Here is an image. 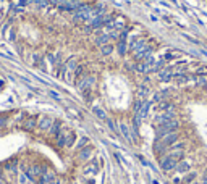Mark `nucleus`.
<instances>
[{
  "label": "nucleus",
  "instance_id": "obj_10",
  "mask_svg": "<svg viewBox=\"0 0 207 184\" xmlns=\"http://www.w3.org/2000/svg\"><path fill=\"white\" fill-rule=\"evenodd\" d=\"M191 160H181V162H178V165H176V171L178 173H189L191 171Z\"/></svg>",
  "mask_w": 207,
  "mask_h": 184
},
{
  "label": "nucleus",
  "instance_id": "obj_20",
  "mask_svg": "<svg viewBox=\"0 0 207 184\" xmlns=\"http://www.w3.org/2000/svg\"><path fill=\"white\" fill-rule=\"evenodd\" d=\"M65 65H66V70L74 71L78 68V58H76V57H70V58L65 61Z\"/></svg>",
  "mask_w": 207,
  "mask_h": 184
},
{
  "label": "nucleus",
  "instance_id": "obj_11",
  "mask_svg": "<svg viewBox=\"0 0 207 184\" xmlns=\"http://www.w3.org/2000/svg\"><path fill=\"white\" fill-rule=\"evenodd\" d=\"M155 110L157 112H171V110H175V105H173V102H170L168 99L164 100V102H160L157 107H155Z\"/></svg>",
  "mask_w": 207,
  "mask_h": 184
},
{
  "label": "nucleus",
  "instance_id": "obj_13",
  "mask_svg": "<svg viewBox=\"0 0 207 184\" xmlns=\"http://www.w3.org/2000/svg\"><path fill=\"white\" fill-rule=\"evenodd\" d=\"M170 95V90L168 89H164V90H159V92H155L154 94V97H152V102H164L167 97Z\"/></svg>",
  "mask_w": 207,
  "mask_h": 184
},
{
  "label": "nucleus",
  "instance_id": "obj_32",
  "mask_svg": "<svg viewBox=\"0 0 207 184\" xmlns=\"http://www.w3.org/2000/svg\"><path fill=\"white\" fill-rule=\"evenodd\" d=\"M105 123H107V126H108V129H110V131H113V133H120V129L117 128V124H115V121L112 118H107Z\"/></svg>",
  "mask_w": 207,
  "mask_h": 184
},
{
  "label": "nucleus",
  "instance_id": "obj_18",
  "mask_svg": "<svg viewBox=\"0 0 207 184\" xmlns=\"http://www.w3.org/2000/svg\"><path fill=\"white\" fill-rule=\"evenodd\" d=\"M97 171H99L97 162H96V160H92V162H91V165L84 170V175H91V176H94V175H97Z\"/></svg>",
  "mask_w": 207,
  "mask_h": 184
},
{
  "label": "nucleus",
  "instance_id": "obj_15",
  "mask_svg": "<svg viewBox=\"0 0 207 184\" xmlns=\"http://www.w3.org/2000/svg\"><path fill=\"white\" fill-rule=\"evenodd\" d=\"M151 105H152V100H144L142 102V108H141V112H139V116L141 120H144L146 116H147V113H149V108H151Z\"/></svg>",
  "mask_w": 207,
  "mask_h": 184
},
{
  "label": "nucleus",
  "instance_id": "obj_28",
  "mask_svg": "<svg viewBox=\"0 0 207 184\" xmlns=\"http://www.w3.org/2000/svg\"><path fill=\"white\" fill-rule=\"evenodd\" d=\"M113 50H115V47H113L110 42H108V44H105V45H102V47H100V53L107 57V55H110Z\"/></svg>",
  "mask_w": 207,
  "mask_h": 184
},
{
  "label": "nucleus",
  "instance_id": "obj_7",
  "mask_svg": "<svg viewBox=\"0 0 207 184\" xmlns=\"http://www.w3.org/2000/svg\"><path fill=\"white\" fill-rule=\"evenodd\" d=\"M118 129H120V133H122V136H123L130 144H134V141H133V134H131V126H128L126 123L122 121V123H118Z\"/></svg>",
  "mask_w": 207,
  "mask_h": 184
},
{
  "label": "nucleus",
  "instance_id": "obj_48",
  "mask_svg": "<svg viewBox=\"0 0 207 184\" xmlns=\"http://www.w3.org/2000/svg\"><path fill=\"white\" fill-rule=\"evenodd\" d=\"M191 184H201V182H199V181H193Z\"/></svg>",
  "mask_w": 207,
  "mask_h": 184
},
{
  "label": "nucleus",
  "instance_id": "obj_24",
  "mask_svg": "<svg viewBox=\"0 0 207 184\" xmlns=\"http://www.w3.org/2000/svg\"><path fill=\"white\" fill-rule=\"evenodd\" d=\"M74 141H76V134L73 131H68L66 133V142H65V147H73L74 145Z\"/></svg>",
  "mask_w": 207,
  "mask_h": 184
},
{
  "label": "nucleus",
  "instance_id": "obj_39",
  "mask_svg": "<svg viewBox=\"0 0 207 184\" xmlns=\"http://www.w3.org/2000/svg\"><path fill=\"white\" fill-rule=\"evenodd\" d=\"M173 58H175L173 53H165L164 55V61H170V60H173Z\"/></svg>",
  "mask_w": 207,
  "mask_h": 184
},
{
  "label": "nucleus",
  "instance_id": "obj_12",
  "mask_svg": "<svg viewBox=\"0 0 207 184\" xmlns=\"http://www.w3.org/2000/svg\"><path fill=\"white\" fill-rule=\"evenodd\" d=\"M52 123H54V120H52V118L42 116L41 120H39V123H37V128L41 129V131H49L50 126H52Z\"/></svg>",
  "mask_w": 207,
  "mask_h": 184
},
{
  "label": "nucleus",
  "instance_id": "obj_26",
  "mask_svg": "<svg viewBox=\"0 0 207 184\" xmlns=\"http://www.w3.org/2000/svg\"><path fill=\"white\" fill-rule=\"evenodd\" d=\"M89 141H91V139H89L88 136H83L81 139L78 141V144H76V150L79 152V150H81V149H84L86 145H89Z\"/></svg>",
  "mask_w": 207,
  "mask_h": 184
},
{
  "label": "nucleus",
  "instance_id": "obj_35",
  "mask_svg": "<svg viewBox=\"0 0 207 184\" xmlns=\"http://www.w3.org/2000/svg\"><path fill=\"white\" fill-rule=\"evenodd\" d=\"M194 74H198V76H207V65H202V66H199L196 68V71H194Z\"/></svg>",
  "mask_w": 207,
  "mask_h": 184
},
{
  "label": "nucleus",
  "instance_id": "obj_33",
  "mask_svg": "<svg viewBox=\"0 0 207 184\" xmlns=\"http://www.w3.org/2000/svg\"><path fill=\"white\" fill-rule=\"evenodd\" d=\"M147 94H149V89L146 87V86H141V87H139V90H137V97H139V99H142V100H144Z\"/></svg>",
  "mask_w": 207,
  "mask_h": 184
},
{
  "label": "nucleus",
  "instance_id": "obj_38",
  "mask_svg": "<svg viewBox=\"0 0 207 184\" xmlns=\"http://www.w3.org/2000/svg\"><path fill=\"white\" fill-rule=\"evenodd\" d=\"M47 58H49V61L52 63V65L58 63V61H57V55H54V53H47Z\"/></svg>",
  "mask_w": 207,
  "mask_h": 184
},
{
  "label": "nucleus",
  "instance_id": "obj_1",
  "mask_svg": "<svg viewBox=\"0 0 207 184\" xmlns=\"http://www.w3.org/2000/svg\"><path fill=\"white\" fill-rule=\"evenodd\" d=\"M178 128H180V121L175 118V120H170V121H167L164 124H160L155 128V141L162 139L164 136L170 134V133H175V131H178Z\"/></svg>",
  "mask_w": 207,
  "mask_h": 184
},
{
  "label": "nucleus",
  "instance_id": "obj_44",
  "mask_svg": "<svg viewBox=\"0 0 207 184\" xmlns=\"http://www.w3.org/2000/svg\"><path fill=\"white\" fill-rule=\"evenodd\" d=\"M170 2H171V3H173V5H176V7H180V3H178V2H176V0H170Z\"/></svg>",
  "mask_w": 207,
  "mask_h": 184
},
{
  "label": "nucleus",
  "instance_id": "obj_41",
  "mask_svg": "<svg viewBox=\"0 0 207 184\" xmlns=\"http://www.w3.org/2000/svg\"><path fill=\"white\" fill-rule=\"evenodd\" d=\"M10 41H15V39H16V31L15 29H11V32H10Z\"/></svg>",
  "mask_w": 207,
  "mask_h": 184
},
{
  "label": "nucleus",
  "instance_id": "obj_46",
  "mask_svg": "<svg viewBox=\"0 0 207 184\" xmlns=\"http://www.w3.org/2000/svg\"><path fill=\"white\" fill-rule=\"evenodd\" d=\"M152 184H160V182H159L157 179H152Z\"/></svg>",
  "mask_w": 207,
  "mask_h": 184
},
{
  "label": "nucleus",
  "instance_id": "obj_9",
  "mask_svg": "<svg viewBox=\"0 0 207 184\" xmlns=\"http://www.w3.org/2000/svg\"><path fill=\"white\" fill-rule=\"evenodd\" d=\"M21 128L23 129H26V131H32L34 128H37V116H28L24 121H23V124H21Z\"/></svg>",
  "mask_w": 207,
  "mask_h": 184
},
{
  "label": "nucleus",
  "instance_id": "obj_23",
  "mask_svg": "<svg viewBox=\"0 0 207 184\" xmlns=\"http://www.w3.org/2000/svg\"><path fill=\"white\" fill-rule=\"evenodd\" d=\"M167 155H168V157H171L173 160H176V162H181V160H185V152H183V150H173V152H168Z\"/></svg>",
  "mask_w": 207,
  "mask_h": 184
},
{
  "label": "nucleus",
  "instance_id": "obj_31",
  "mask_svg": "<svg viewBox=\"0 0 207 184\" xmlns=\"http://www.w3.org/2000/svg\"><path fill=\"white\" fill-rule=\"evenodd\" d=\"M194 84H196L198 87H207V76H198Z\"/></svg>",
  "mask_w": 207,
  "mask_h": 184
},
{
  "label": "nucleus",
  "instance_id": "obj_19",
  "mask_svg": "<svg viewBox=\"0 0 207 184\" xmlns=\"http://www.w3.org/2000/svg\"><path fill=\"white\" fill-rule=\"evenodd\" d=\"M18 166H20L18 160H11V162H8L7 165H5V170H8L10 173L16 175V173H18Z\"/></svg>",
  "mask_w": 207,
  "mask_h": 184
},
{
  "label": "nucleus",
  "instance_id": "obj_47",
  "mask_svg": "<svg viewBox=\"0 0 207 184\" xmlns=\"http://www.w3.org/2000/svg\"><path fill=\"white\" fill-rule=\"evenodd\" d=\"M84 184H94V181L91 179V181H88V182H84Z\"/></svg>",
  "mask_w": 207,
  "mask_h": 184
},
{
  "label": "nucleus",
  "instance_id": "obj_45",
  "mask_svg": "<svg viewBox=\"0 0 207 184\" xmlns=\"http://www.w3.org/2000/svg\"><path fill=\"white\" fill-rule=\"evenodd\" d=\"M201 184H207V176L204 178V179H202V181H201Z\"/></svg>",
  "mask_w": 207,
  "mask_h": 184
},
{
  "label": "nucleus",
  "instance_id": "obj_42",
  "mask_svg": "<svg viewBox=\"0 0 207 184\" xmlns=\"http://www.w3.org/2000/svg\"><path fill=\"white\" fill-rule=\"evenodd\" d=\"M160 5H164V7H167V8H168V7H170V5H168V3H167V2H164V0H160Z\"/></svg>",
  "mask_w": 207,
  "mask_h": 184
},
{
  "label": "nucleus",
  "instance_id": "obj_17",
  "mask_svg": "<svg viewBox=\"0 0 207 184\" xmlns=\"http://www.w3.org/2000/svg\"><path fill=\"white\" fill-rule=\"evenodd\" d=\"M62 129H63V128H62V123H60V121H54V123H52V126H50V129H49V133H50V136L57 137Z\"/></svg>",
  "mask_w": 207,
  "mask_h": 184
},
{
  "label": "nucleus",
  "instance_id": "obj_6",
  "mask_svg": "<svg viewBox=\"0 0 207 184\" xmlns=\"http://www.w3.org/2000/svg\"><path fill=\"white\" fill-rule=\"evenodd\" d=\"M178 139H180V134H178V131H175V133H170V134L164 136L162 139H159V141L162 142L167 149H168V147H171V145H173L175 142H178Z\"/></svg>",
  "mask_w": 207,
  "mask_h": 184
},
{
  "label": "nucleus",
  "instance_id": "obj_27",
  "mask_svg": "<svg viewBox=\"0 0 207 184\" xmlns=\"http://www.w3.org/2000/svg\"><path fill=\"white\" fill-rule=\"evenodd\" d=\"M165 68V61L164 60H160V61H157L155 63V65L151 68V70H149V73H160Z\"/></svg>",
  "mask_w": 207,
  "mask_h": 184
},
{
  "label": "nucleus",
  "instance_id": "obj_30",
  "mask_svg": "<svg viewBox=\"0 0 207 184\" xmlns=\"http://www.w3.org/2000/svg\"><path fill=\"white\" fill-rule=\"evenodd\" d=\"M146 45H147V41H146L144 37H141L139 41H137V44H136V47H134V50H133V53H137V52L142 50V49L146 47Z\"/></svg>",
  "mask_w": 207,
  "mask_h": 184
},
{
  "label": "nucleus",
  "instance_id": "obj_40",
  "mask_svg": "<svg viewBox=\"0 0 207 184\" xmlns=\"http://www.w3.org/2000/svg\"><path fill=\"white\" fill-rule=\"evenodd\" d=\"M137 158H139V162H141L142 165H144V166H149V165H151V163H149L144 157H142V155H137Z\"/></svg>",
  "mask_w": 207,
  "mask_h": 184
},
{
  "label": "nucleus",
  "instance_id": "obj_36",
  "mask_svg": "<svg viewBox=\"0 0 207 184\" xmlns=\"http://www.w3.org/2000/svg\"><path fill=\"white\" fill-rule=\"evenodd\" d=\"M142 102H144V100H141V99L136 100V103H134V115H139L141 108H142Z\"/></svg>",
  "mask_w": 207,
  "mask_h": 184
},
{
  "label": "nucleus",
  "instance_id": "obj_22",
  "mask_svg": "<svg viewBox=\"0 0 207 184\" xmlns=\"http://www.w3.org/2000/svg\"><path fill=\"white\" fill-rule=\"evenodd\" d=\"M196 178H198V173H196V171H189V173L181 179V184H191L193 181H196Z\"/></svg>",
  "mask_w": 207,
  "mask_h": 184
},
{
  "label": "nucleus",
  "instance_id": "obj_21",
  "mask_svg": "<svg viewBox=\"0 0 207 184\" xmlns=\"http://www.w3.org/2000/svg\"><path fill=\"white\" fill-rule=\"evenodd\" d=\"M73 73H74V84H78V83L84 78V74H83V73H84V66H83V65H79V66H78Z\"/></svg>",
  "mask_w": 207,
  "mask_h": 184
},
{
  "label": "nucleus",
  "instance_id": "obj_34",
  "mask_svg": "<svg viewBox=\"0 0 207 184\" xmlns=\"http://www.w3.org/2000/svg\"><path fill=\"white\" fill-rule=\"evenodd\" d=\"M185 149V144L183 142H175L171 147H168V152H173V150H183Z\"/></svg>",
  "mask_w": 207,
  "mask_h": 184
},
{
  "label": "nucleus",
  "instance_id": "obj_5",
  "mask_svg": "<svg viewBox=\"0 0 207 184\" xmlns=\"http://www.w3.org/2000/svg\"><path fill=\"white\" fill-rule=\"evenodd\" d=\"M152 50H154V47H152V45H146V47L142 49V50H139L137 53H134V60H136L137 63H139V61H144V60H147L149 57L152 55Z\"/></svg>",
  "mask_w": 207,
  "mask_h": 184
},
{
  "label": "nucleus",
  "instance_id": "obj_8",
  "mask_svg": "<svg viewBox=\"0 0 207 184\" xmlns=\"http://www.w3.org/2000/svg\"><path fill=\"white\" fill-rule=\"evenodd\" d=\"M92 152H94V147L92 145H86L84 149L78 152V160L79 162H86V160H89L92 157Z\"/></svg>",
  "mask_w": 207,
  "mask_h": 184
},
{
  "label": "nucleus",
  "instance_id": "obj_29",
  "mask_svg": "<svg viewBox=\"0 0 207 184\" xmlns=\"http://www.w3.org/2000/svg\"><path fill=\"white\" fill-rule=\"evenodd\" d=\"M136 70L139 71V73H149L151 66H149L146 61H139V63H136Z\"/></svg>",
  "mask_w": 207,
  "mask_h": 184
},
{
  "label": "nucleus",
  "instance_id": "obj_43",
  "mask_svg": "<svg viewBox=\"0 0 207 184\" xmlns=\"http://www.w3.org/2000/svg\"><path fill=\"white\" fill-rule=\"evenodd\" d=\"M151 20H152V21H155V23H157V16H155V15H151Z\"/></svg>",
  "mask_w": 207,
  "mask_h": 184
},
{
  "label": "nucleus",
  "instance_id": "obj_3",
  "mask_svg": "<svg viewBox=\"0 0 207 184\" xmlns=\"http://www.w3.org/2000/svg\"><path fill=\"white\" fill-rule=\"evenodd\" d=\"M175 118H176L175 110H171V112H164V113H160V115H157V116L154 118V126H160V124L170 121V120H175Z\"/></svg>",
  "mask_w": 207,
  "mask_h": 184
},
{
  "label": "nucleus",
  "instance_id": "obj_14",
  "mask_svg": "<svg viewBox=\"0 0 207 184\" xmlns=\"http://www.w3.org/2000/svg\"><path fill=\"white\" fill-rule=\"evenodd\" d=\"M117 50H118V53L125 57L126 53H128V41H122V39H118L117 41Z\"/></svg>",
  "mask_w": 207,
  "mask_h": 184
},
{
  "label": "nucleus",
  "instance_id": "obj_16",
  "mask_svg": "<svg viewBox=\"0 0 207 184\" xmlns=\"http://www.w3.org/2000/svg\"><path fill=\"white\" fill-rule=\"evenodd\" d=\"M108 41H110V37H108V32H104V34H99L96 39H94V42L96 45H99V47H102V45H105L108 44Z\"/></svg>",
  "mask_w": 207,
  "mask_h": 184
},
{
  "label": "nucleus",
  "instance_id": "obj_37",
  "mask_svg": "<svg viewBox=\"0 0 207 184\" xmlns=\"http://www.w3.org/2000/svg\"><path fill=\"white\" fill-rule=\"evenodd\" d=\"M49 95L52 97V99H55V100H62V95L58 94V92H55V90H49Z\"/></svg>",
  "mask_w": 207,
  "mask_h": 184
},
{
  "label": "nucleus",
  "instance_id": "obj_25",
  "mask_svg": "<svg viewBox=\"0 0 207 184\" xmlns=\"http://www.w3.org/2000/svg\"><path fill=\"white\" fill-rule=\"evenodd\" d=\"M92 113L96 115L97 118L104 120V121H105V120L108 118V116H107V113H105V110H102V108H99V107H92Z\"/></svg>",
  "mask_w": 207,
  "mask_h": 184
},
{
  "label": "nucleus",
  "instance_id": "obj_2",
  "mask_svg": "<svg viewBox=\"0 0 207 184\" xmlns=\"http://www.w3.org/2000/svg\"><path fill=\"white\" fill-rule=\"evenodd\" d=\"M176 165H178V162L173 160L171 157H168V155H165V157H162V160H160V168H162V171H165V173L176 170Z\"/></svg>",
  "mask_w": 207,
  "mask_h": 184
},
{
  "label": "nucleus",
  "instance_id": "obj_4",
  "mask_svg": "<svg viewBox=\"0 0 207 184\" xmlns=\"http://www.w3.org/2000/svg\"><path fill=\"white\" fill-rule=\"evenodd\" d=\"M94 83H96V78L94 76H91V74H84V78L76 86H78V89L81 90V92H86V90H91V87L94 86Z\"/></svg>",
  "mask_w": 207,
  "mask_h": 184
}]
</instances>
